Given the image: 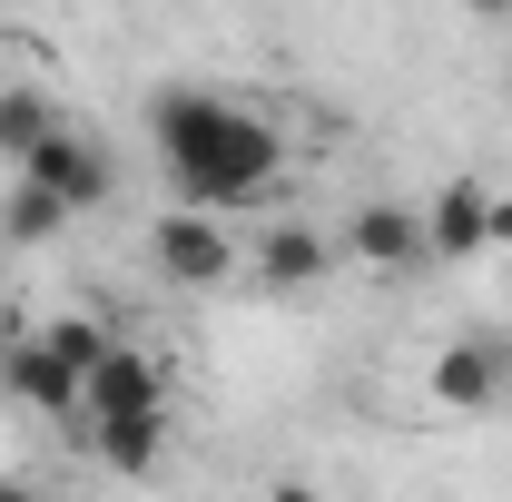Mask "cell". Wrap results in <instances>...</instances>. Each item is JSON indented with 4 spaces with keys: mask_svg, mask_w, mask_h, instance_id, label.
Masks as SVG:
<instances>
[{
    "mask_svg": "<svg viewBox=\"0 0 512 502\" xmlns=\"http://www.w3.org/2000/svg\"><path fill=\"white\" fill-rule=\"evenodd\" d=\"M345 256H355V266H375V276H404V266H434V237H424V217H414V207L375 197V207H355V217H345Z\"/></svg>",
    "mask_w": 512,
    "mask_h": 502,
    "instance_id": "7",
    "label": "cell"
},
{
    "mask_svg": "<svg viewBox=\"0 0 512 502\" xmlns=\"http://www.w3.org/2000/svg\"><path fill=\"white\" fill-rule=\"evenodd\" d=\"M247 266H256V286H276V296H296V286H316L325 266H335V237H316V227H266Z\"/></svg>",
    "mask_w": 512,
    "mask_h": 502,
    "instance_id": "9",
    "label": "cell"
},
{
    "mask_svg": "<svg viewBox=\"0 0 512 502\" xmlns=\"http://www.w3.org/2000/svg\"><path fill=\"white\" fill-rule=\"evenodd\" d=\"M79 414L89 424H128V414H168V365L148 355V345H99V365H89V384H79Z\"/></svg>",
    "mask_w": 512,
    "mask_h": 502,
    "instance_id": "4",
    "label": "cell"
},
{
    "mask_svg": "<svg viewBox=\"0 0 512 502\" xmlns=\"http://www.w3.org/2000/svg\"><path fill=\"white\" fill-rule=\"evenodd\" d=\"M148 256H158V276H168V286H217V276H237V266H247L237 227H227V207H197V197H178V207L148 227Z\"/></svg>",
    "mask_w": 512,
    "mask_h": 502,
    "instance_id": "2",
    "label": "cell"
},
{
    "mask_svg": "<svg viewBox=\"0 0 512 502\" xmlns=\"http://www.w3.org/2000/svg\"><path fill=\"white\" fill-rule=\"evenodd\" d=\"M20 178H40V188L69 207V217H79V207H99V197L119 188L109 148H99V138H79V128H50V138H40V148L20 158Z\"/></svg>",
    "mask_w": 512,
    "mask_h": 502,
    "instance_id": "5",
    "label": "cell"
},
{
    "mask_svg": "<svg viewBox=\"0 0 512 502\" xmlns=\"http://www.w3.org/2000/svg\"><path fill=\"white\" fill-rule=\"evenodd\" d=\"M483 256H512V188H493V237H483Z\"/></svg>",
    "mask_w": 512,
    "mask_h": 502,
    "instance_id": "14",
    "label": "cell"
},
{
    "mask_svg": "<svg viewBox=\"0 0 512 502\" xmlns=\"http://www.w3.org/2000/svg\"><path fill=\"white\" fill-rule=\"evenodd\" d=\"M473 10H483V20H503V10H512V0H473Z\"/></svg>",
    "mask_w": 512,
    "mask_h": 502,
    "instance_id": "15",
    "label": "cell"
},
{
    "mask_svg": "<svg viewBox=\"0 0 512 502\" xmlns=\"http://www.w3.org/2000/svg\"><path fill=\"white\" fill-rule=\"evenodd\" d=\"M148 128H158V158H168L178 197H197V207H227L237 217L256 197H276V178H286L276 128L256 109H237V99H217V89H158Z\"/></svg>",
    "mask_w": 512,
    "mask_h": 502,
    "instance_id": "1",
    "label": "cell"
},
{
    "mask_svg": "<svg viewBox=\"0 0 512 502\" xmlns=\"http://www.w3.org/2000/svg\"><path fill=\"white\" fill-rule=\"evenodd\" d=\"M60 227H69V207L40 188V178H20V188H10V207H0V237H10V247H50Z\"/></svg>",
    "mask_w": 512,
    "mask_h": 502,
    "instance_id": "11",
    "label": "cell"
},
{
    "mask_svg": "<svg viewBox=\"0 0 512 502\" xmlns=\"http://www.w3.org/2000/svg\"><path fill=\"white\" fill-rule=\"evenodd\" d=\"M79 434H89V453H99L109 473H158V453H168V414H128V424H89V414H79Z\"/></svg>",
    "mask_w": 512,
    "mask_h": 502,
    "instance_id": "10",
    "label": "cell"
},
{
    "mask_svg": "<svg viewBox=\"0 0 512 502\" xmlns=\"http://www.w3.org/2000/svg\"><path fill=\"white\" fill-rule=\"evenodd\" d=\"M10 345H20V335H10V325H0V365H10Z\"/></svg>",
    "mask_w": 512,
    "mask_h": 502,
    "instance_id": "16",
    "label": "cell"
},
{
    "mask_svg": "<svg viewBox=\"0 0 512 502\" xmlns=\"http://www.w3.org/2000/svg\"><path fill=\"white\" fill-rule=\"evenodd\" d=\"M50 128H60V109H50L40 89H0V158H10V168H20Z\"/></svg>",
    "mask_w": 512,
    "mask_h": 502,
    "instance_id": "12",
    "label": "cell"
},
{
    "mask_svg": "<svg viewBox=\"0 0 512 502\" xmlns=\"http://www.w3.org/2000/svg\"><path fill=\"white\" fill-rule=\"evenodd\" d=\"M424 237H434V256H483V237H493V188L483 178H444L434 207H424Z\"/></svg>",
    "mask_w": 512,
    "mask_h": 502,
    "instance_id": "8",
    "label": "cell"
},
{
    "mask_svg": "<svg viewBox=\"0 0 512 502\" xmlns=\"http://www.w3.org/2000/svg\"><path fill=\"white\" fill-rule=\"evenodd\" d=\"M424 394H434L444 414H493L512 394V335H493V325L453 335L444 355H434V375H424Z\"/></svg>",
    "mask_w": 512,
    "mask_h": 502,
    "instance_id": "3",
    "label": "cell"
},
{
    "mask_svg": "<svg viewBox=\"0 0 512 502\" xmlns=\"http://www.w3.org/2000/svg\"><path fill=\"white\" fill-rule=\"evenodd\" d=\"M79 384H89V375L69 365L50 335H20V345H10V365H0V394H10V404H30L40 424H79Z\"/></svg>",
    "mask_w": 512,
    "mask_h": 502,
    "instance_id": "6",
    "label": "cell"
},
{
    "mask_svg": "<svg viewBox=\"0 0 512 502\" xmlns=\"http://www.w3.org/2000/svg\"><path fill=\"white\" fill-rule=\"evenodd\" d=\"M40 335L60 345V355L79 365V375H89V365H99V345H109V325H89V315H60V325H40Z\"/></svg>",
    "mask_w": 512,
    "mask_h": 502,
    "instance_id": "13",
    "label": "cell"
}]
</instances>
